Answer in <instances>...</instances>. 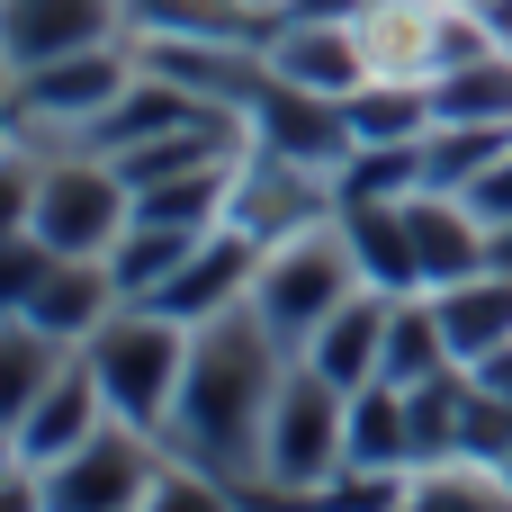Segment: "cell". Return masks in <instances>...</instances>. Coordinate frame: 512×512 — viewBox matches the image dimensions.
Here are the masks:
<instances>
[{"label": "cell", "instance_id": "4dcf8cb0", "mask_svg": "<svg viewBox=\"0 0 512 512\" xmlns=\"http://www.w3.org/2000/svg\"><path fill=\"white\" fill-rule=\"evenodd\" d=\"M54 261H63V252H54L36 225H9V234H0V315H9V306H18V297H27Z\"/></svg>", "mask_w": 512, "mask_h": 512}, {"label": "cell", "instance_id": "f546056e", "mask_svg": "<svg viewBox=\"0 0 512 512\" xmlns=\"http://www.w3.org/2000/svg\"><path fill=\"white\" fill-rule=\"evenodd\" d=\"M405 486H414V468H342L315 512H405Z\"/></svg>", "mask_w": 512, "mask_h": 512}, {"label": "cell", "instance_id": "9a60e30c", "mask_svg": "<svg viewBox=\"0 0 512 512\" xmlns=\"http://www.w3.org/2000/svg\"><path fill=\"white\" fill-rule=\"evenodd\" d=\"M387 324H396V297H387V288H360V297H351V306H342V315H333L297 360H315L333 387L360 396L369 378H387Z\"/></svg>", "mask_w": 512, "mask_h": 512}, {"label": "cell", "instance_id": "8fae6325", "mask_svg": "<svg viewBox=\"0 0 512 512\" xmlns=\"http://www.w3.org/2000/svg\"><path fill=\"white\" fill-rule=\"evenodd\" d=\"M252 117V144L261 153H279V162H306V171H342L351 162V117H342V99H324V90H297V81H261V99L243 108Z\"/></svg>", "mask_w": 512, "mask_h": 512}, {"label": "cell", "instance_id": "603a6c76", "mask_svg": "<svg viewBox=\"0 0 512 512\" xmlns=\"http://www.w3.org/2000/svg\"><path fill=\"white\" fill-rule=\"evenodd\" d=\"M198 243H207V234H189V225H153V216H135V225L108 243V270H117L126 306H135V297H153V288H162V279H171Z\"/></svg>", "mask_w": 512, "mask_h": 512}, {"label": "cell", "instance_id": "4316f807", "mask_svg": "<svg viewBox=\"0 0 512 512\" xmlns=\"http://www.w3.org/2000/svg\"><path fill=\"white\" fill-rule=\"evenodd\" d=\"M495 153H512V126H432L423 135V189H468Z\"/></svg>", "mask_w": 512, "mask_h": 512}, {"label": "cell", "instance_id": "6da1fadb", "mask_svg": "<svg viewBox=\"0 0 512 512\" xmlns=\"http://www.w3.org/2000/svg\"><path fill=\"white\" fill-rule=\"evenodd\" d=\"M288 369H297V351H288L252 306L198 324L189 378H180V405H171V432H162L171 459L216 468V477H234V486L261 477V432H270V405H279Z\"/></svg>", "mask_w": 512, "mask_h": 512}, {"label": "cell", "instance_id": "3957f363", "mask_svg": "<svg viewBox=\"0 0 512 512\" xmlns=\"http://www.w3.org/2000/svg\"><path fill=\"white\" fill-rule=\"evenodd\" d=\"M135 36L117 45H90V54H63V63H36V72H0V108H9V144L27 153H72L135 81Z\"/></svg>", "mask_w": 512, "mask_h": 512}, {"label": "cell", "instance_id": "d6986e66", "mask_svg": "<svg viewBox=\"0 0 512 512\" xmlns=\"http://www.w3.org/2000/svg\"><path fill=\"white\" fill-rule=\"evenodd\" d=\"M342 117H351L360 144H423V135H432V90H423L414 72H369V81L342 99Z\"/></svg>", "mask_w": 512, "mask_h": 512}, {"label": "cell", "instance_id": "d4e9b609", "mask_svg": "<svg viewBox=\"0 0 512 512\" xmlns=\"http://www.w3.org/2000/svg\"><path fill=\"white\" fill-rule=\"evenodd\" d=\"M441 369H459V360H450V333H441L432 288H414V297H396V324H387V378L414 387V378H441Z\"/></svg>", "mask_w": 512, "mask_h": 512}, {"label": "cell", "instance_id": "277c9868", "mask_svg": "<svg viewBox=\"0 0 512 512\" xmlns=\"http://www.w3.org/2000/svg\"><path fill=\"white\" fill-rule=\"evenodd\" d=\"M189 342H198V324H180L162 306H117L81 342V360H90V378H99L117 423L171 432V405H180V378H189Z\"/></svg>", "mask_w": 512, "mask_h": 512}, {"label": "cell", "instance_id": "44dd1931", "mask_svg": "<svg viewBox=\"0 0 512 512\" xmlns=\"http://www.w3.org/2000/svg\"><path fill=\"white\" fill-rule=\"evenodd\" d=\"M342 468H414V423H405V387L396 378H369L351 396V450Z\"/></svg>", "mask_w": 512, "mask_h": 512}, {"label": "cell", "instance_id": "f1b7e54d", "mask_svg": "<svg viewBox=\"0 0 512 512\" xmlns=\"http://www.w3.org/2000/svg\"><path fill=\"white\" fill-rule=\"evenodd\" d=\"M459 459H486V468L512 459V396H495L477 369H468V405H459Z\"/></svg>", "mask_w": 512, "mask_h": 512}, {"label": "cell", "instance_id": "9c48e42d", "mask_svg": "<svg viewBox=\"0 0 512 512\" xmlns=\"http://www.w3.org/2000/svg\"><path fill=\"white\" fill-rule=\"evenodd\" d=\"M261 63H270V81H297V90H324V99H351V90L378 72L360 18H297V9L270 18Z\"/></svg>", "mask_w": 512, "mask_h": 512}, {"label": "cell", "instance_id": "7a4b0ae2", "mask_svg": "<svg viewBox=\"0 0 512 512\" xmlns=\"http://www.w3.org/2000/svg\"><path fill=\"white\" fill-rule=\"evenodd\" d=\"M9 225H36L72 261H108V243L135 225V189L108 153H27L9 144Z\"/></svg>", "mask_w": 512, "mask_h": 512}, {"label": "cell", "instance_id": "484cf974", "mask_svg": "<svg viewBox=\"0 0 512 512\" xmlns=\"http://www.w3.org/2000/svg\"><path fill=\"white\" fill-rule=\"evenodd\" d=\"M459 405H468V369H441V378H414V387H405L414 468H432V459H459Z\"/></svg>", "mask_w": 512, "mask_h": 512}, {"label": "cell", "instance_id": "30bf717a", "mask_svg": "<svg viewBox=\"0 0 512 512\" xmlns=\"http://www.w3.org/2000/svg\"><path fill=\"white\" fill-rule=\"evenodd\" d=\"M261 234H243V225H216L153 297H135V306H162V315H180V324H216V315H234V306H252V279H261Z\"/></svg>", "mask_w": 512, "mask_h": 512}, {"label": "cell", "instance_id": "d6a6232c", "mask_svg": "<svg viewBox=\"0 0 512 512\" xmlns=\"http://www.w3.org/2000/svg\"><path fill=\"white\" fill-rule=\"evenodd\" d=\"M486 270H504V279H512V225H495V243H486Z\"/></svg>", "mask_w": 512, "mask_h": 512}, {"label": "cell", "instance_id": "4fadbf2b", "mask_svg": "<svg viewBox=\"0 0 512 512\" xmlns=\"http://www.w3.org/2000/svg\"><path fill=\"white\" fill-rule=\"evenodd\" d=\"M117 306H126L117 270H108V261H72V252H63V261H54L36 288L9 306V315H27L36 333H54V342H72V351H81V342H90V333H99Z\"/></svg>", "mask_w": 512, "mask_h": 512}, {"label": "cell", "instance_id": "83f0119b", "mask_svg": "<svg viewBox=\"0 0 512 512\" xmlns=\"http://www.w3.org/2000/svg\"><path fill=\"white\" fill-rule=\"evenodd\" d=\"M144 512H243V486H234V477H216V468L162 459V477H153Z\"/></svg>", "mask_w": 512, "mask_h": 512}, {"label": "cell", "instance_id": "e575fe53", "mask_svg": "<svg viewBox=\"0 0 512 512\" xmlns=\"http://www.w3.org/2000/svg\"><path fill=\"white\" fill-rule=\"evenodd\" d=\"M504 477H512V459H504Z\"/></svg>", "mask_w": 512, "mask_h": 512}, {"label": "cell", "instance_id": "836d02e7", "mask_svg": "<svg viewBox=\"0 0 512 512\" xmlns=\"http://www.w3.org/2000/svg\"><path fill=\"white\" fill-rule=\"evenodd\" d=\"M261 9H270V18H279V9H288V0H261Z\"/></svg>", "mask_w": 512, "mask_h": 512}, {"label": "cell", "instance_id": "e0dca14e", "mask_svg": "<svg viewBox=\"0 0 512 512\" xmlns=\"http://www.w3.org/2000/svg\"><path fill=\"white\" fill-rule=\"evenodd\" d=\"M432 306H441V333H450V360H459V369L512 351V279L504 270L450 279V288H432Z\"/></svg>", "mask_w": 512, "mask_h": 512}, {"label": "cell", "instance_id": "2e32d148", "mask_svg": "<svg viewBox=\"0 0 512 512\" xmlns=\"http://www.w3.org/2000/svg\"><path fill=\"white\" fill-rule=\"evenodd\" d=\"M333 216H342V234H351V261H360V279H369V288H387V297H414V288H423V261H414L405 198H342Z\"/></svg>", "mask_w": 512, "mask_h": 512}, {"label": "cell", "instance_id": "7c38bea8", "mask_svg": "<svg viewBox=\"0 0 512 512\" xmlns=\"http://www.w3.org/2000/svg\"><path fill=\"white\" fill-rule=\"evenodd\" d=\"M99 423H108V396H99L90 360L72 351V360H63V378H54V387H45L27 414L0 432V441H9V459H18V468H54V459H72V450H81Z\"/></svg>", "mask_w": 512, "mask_h": 512}, {"label": "cell", "instance_id": "5b68a950", "mask_svg": "<svg viewBox=\"0 0 512 512\" xmlns=\"http://www.w3.org/2000/svg\"><path fill=\"white\" fill-rule=\"evenodd\" d=\"M342 450H351V387H333L315 360H297L270 405V432H261V477H243V486H270L288 512H315V495L342 477Z\"/></svg>", "mask_w": 512, "mask_h": 512}, {"label": "cell", "instance_id": "ffe728a7", "mask_svg": "<svg viewBox=\"0 0 512 512\" xmlns=\"http://www.w3.org/2000/svg\"><path fill=\"white\" fill-rule=\"evenodd\" d=\"M63 360H72V342H54V333H36L27 315H0V432L63 378Z\"/></svg>", "mask_w": 512, "mask_h": 512}, {"label": "cell", "instance_id": "cb8c5ba5", "mask_svg": "<svg viewBox=\"0 0 512 512\" xmlns=\"http://www.w3.org/2000/svg\"><path fill=\"white\" fill-rule=\"evenodd\" d=\"M135 36H243V45H261L270 9L261 0H135Z\"/></svg>", "mask_w": 512, "mask_h": 512}, {"label": "cell", "instance_id": "ac0fdd59", "mask_svg": "<svg viewBox=\"0 0 512 512\" xmlns=\"http://www.w3.org/2000/svg\"><path fill=\"white\" fill-rule=\"evenodd\" d=\"M423 90H432V126H512V45L432 72Z\"/></svg>", "mask_w": 512, "mask_h": 512}, {"label": "cell", "instance_id": "8992f818", "mask_svg": "<svg viewBox=\"0 0 512 512\" xmlns=\"http://www.w3.org/2000/svg\"><path fill=\"white\" fill-rule=\"evenodd\" d=\"M360 288H369V279H360V261H351V234H342V216H324V225H297V234H279V243L261 252L252 315H261L288 351H306Z\"/></svg>", "mask_w": 512, "mask_h": 512}, {"label": "cell", "instance_id": "ba28073f", "mask_svg": "<svg viewBox=\"0 0 512 512\" xmlns=\"http://www.w3.org/2000/svg\"><path fill=\"white\" fill-rule=\"evenodd\" d=\"M135 36V0H0V72H36Z\"/></svg>", "mask_w": 512, "mask_h": 512}, {"label": "cell", "instance_id": "1f68e13d", "mask_svg": "<svg viewBox=\"0 0 512 512\" xmlns=\"http://www.w3.org/2000/svg\"><path fill=\"white\" fill-rule=\"evenodd\" d=\"M459 198H468V207L486 216V234H495V225H512V153H495V162H486V171H477V180H468Z\"/></svg>", "mask_w": 512, "mask_h": 512}, {"label": "cell", "instance_id": "5bb4252c", "mask_svg": "<svg viewBox=\"0 0 512 512\" xmlns=\"http://www.w3.org/2000/svg\"><path fill=\"white\" fill-rule=\"evenodd\" d=\"M405 225H414V261H423V288H450V279H477L486 270V216L459 198V189H414L405 198Z\"/></svg>", "mask_w": 512, "mask_h": 512}, {"label": "cell", "instance_id": "7402d4cb", "mask_svg": "<svg viewBox=\"0 0 512 512\" xmlns=\"http://www.w3.org/2000/svg\"><path fill=\"white\" fill-rule=\"evenodd\" d=\"M405 512H512V477L486 459H432V468H414Z\"/></svg>", "mask_w": 512, "mask_h": 512}, {"label": "cell", "instance_id": "52a82bcc", "mask_svg": "<svg viewBox=\"0 0 512 512\" xmlns=\"http://www.w3.org/2000/svg\"><path fill=\"white\" fill-rule=\"evenodd\" d=\"M162 459H171L162 432H135V423L108 414L72 459L36 468V477H45V512H144L153 477H162Z\"/></svg>", "mask_w": 512, "mask_h": 512}]
</instances>
